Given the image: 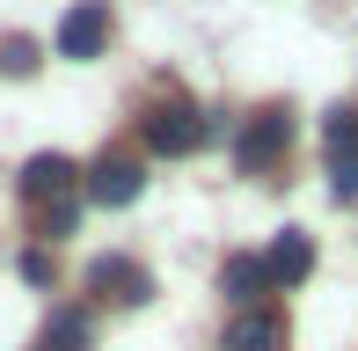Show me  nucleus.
Instances as JSON below:
<instances>
[{
  "instance_id": "1",
  "label": "nucleus",
  "mask_w": 358,
  "mask_h": 351,
  "mask_svg": "<svg viewBox=\"0 0 358 351\" xmlns=\"http://www.w3.org/2000/svg\"><path fill=\"white\" fill-rule=\"evenodd\" d=\"M205 132H213V124H205V110L183 103V95H169V103L146 110V147H154V154H198Z\"/></svg>"
},
{
  "instance_id": "2",
  "label": "nucleus",
  "mask_w": 358,
  "mask_h": 351,
  "mask_svg": "<svg viewBox=\"0 0 358 351\" xmlns=\"http://www.w3.org/2000/svg\"><path fill=\"white\" fill-rule=\"evenodd\" d=\"M285 147H292V110H285V103H271V110H256V117L241 124V139H234V162L256 176V169L285 162Z\"/></svg>"
},
{
  "instance_id": "3",
  "label": "nucleus",
  "mask_w": 358,
  "mask_h": 351,
  "mask_svg": "<svg viewBox=\"0 0 358 351\" xmlns=\"http://www.w3.org/2000/svg\"><path fill=\"white\" fill-rule=\"evenodd\" d=\"M80 190V169L66 162V154H29L22 162V205L37 213V205H66Z\"/></svg>"
},
{
  "instance_id": "4",
  "label": "nucleus",
  "mask_w": 358,
  "mask_h": 351,
  "mask_svg": "<svg viewBox=\"0 0 358 351\" xmlns=\"http://www.w3.org/2000/svg\"><path fill=\"white\" fill-rule=\"evenodd\" d=\"M88 293L117 300V308H139V300H154V278H146V264H132V257H95L88 264Z\"/></svg>"
},
{
  "instance_id": "5",
  "label": "nucleus",
  "mask_w": 358,
  "mask_h": 351,
  "mask_svg": "<svg viewBox=\"0 0 358 351\" xmlns=\"http://www.w3.org/2000/svg\"><path fill=\"white\" fill-rule=\"evenodd\" d=\"M80 190H88L95 205H132L139 190H146V169L132 162V154H103V162L80 176Z\"/></svg>"
},
{
  "instance_id": "6",
  "label": "nucleus",
  "mask_w": 358,
  "mask_h": 351,
  "mask_svg": "<svg viewBox=\"0 0 358 351\" xmlns=\"http://www.w3.org/2000/svg\"><path fill=\"white\" fill-rule=\"evenodd\" d=\"M110 44V8L103 0H80V8L59 22V59H95Z\"/></svg>"
},
{
  "instance_id": "7",
  "label": "nucleus",
  "mask_w": 358,
  "mask_h": 351,
  "mask_svg": "<svg viewBox=\"0 0 358 351\" xmlns=\"http://www.w3.org/2000/svg\"><path fill=\"white\" fill-rule=\"evenodd\" d=\"M307 271H315V234H300V227H285L278 242L264 249V278H271V293H278V285H300Z\"/></svg>"
},
{
  "instance_id": "8",
  "label": "nucleus",
  "mask_w": 358,
  "mask_h": 351,
  "mask_svg": "<svg viewBox=\"0 0 358 351\" xmlns=\"http://www.w3.org/2000/svg\"><path fill=\"white\" fill-rule=\"evenodd\" d=\"M227 351H285V315L278 308H241L227 329Z\"/></svg>"
},
{
  "instance_id": "9",
  "label": "nucleus",
  "mask_w": 358,
  "mask_h": 351,
  "mask_svg": "<svg viewBox=\"0 0 358 351\" xmlns=\"http://www.w3.org/2000/svg\"><path fill=\"white\" fill-rule=\"evenodd\" d=\"M220 285H227V300H241V308H256V300L271 293V278H264V257H227Z\"/></svg>"
},
{
  "instance_id": "10",
  "label": "nucleus",
  "mask_w": 358,
  "mask_h": 351,
  "mask_svg": "<svg viewBox=\"0 0 358 351\" xmlns=\"http://www.w3.org/2000/svg\"><path fill=\"white\" fill-rule=\"evenodd\" d=\"M44 351H88V315H80V308H59L52 329H44Z\"/></svg>"
},
{
  "instance_id": "11",
  "label": "nucleus",
  "mask_w": 358,
  "mask_h": 351,
  "mask_svg": "<svg viewBox=\"0 0 358 351\" xmlns=\"http://www.w3.org/2000/svg\"><path fill=\"white\" fill-rule=\"evenodd\" d=\"M0 73H15V81L37 73V44H29V37H0Z\"/></svg>"
},
{
  "instance_id": "12",
  "label": "nucleus",
  "mask_w": 358,
  "mask_h": 351,
  "mask_svg": "<svg viewBox=\"0 0 358 351\" xmlns=\"http://www.w3.org/2000/svg\"><path fill=\"white\" fill-rule=\"evenodd\" d=\"M73 220H80V205H73V198H66V205H37V234H44V242L73 234Z\"/></svg>"
},
{
  "instance_id": "13",
  "label": "nucleus",
  "mask_w": 358,
  "mask_h": 351,
  "mask_svg": "<svg viewBox=\"0 0 358 351\" xmlns=\"http://www.w3.org/2000/svg\"><path fill=\"white\" fill-rule=\"evenodd\" d=\"M329 190L336 198H358V154H329Z\"/></svg>"
},
{
  "instance_id": "14",
  "label": "nucleus",
  "mask_w": 358,
  "mask_h": 351,
  "mask_svg": "<svg viewBox=\"0 0 358 351\" xmlns=\"http://www.w3.org/2000/svg\"><path fill=\"white\" fill-rule=\"evenodd\" d=\"M22 278L29 285H52V257H44V249H22Z\"/></svg>"
}]
</instances>
